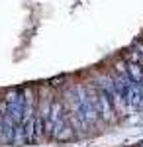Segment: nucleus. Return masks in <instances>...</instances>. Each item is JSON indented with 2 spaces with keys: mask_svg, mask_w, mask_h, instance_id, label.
Returning <instances> with one entry per match:
<instances>
[{
  "mask_svg": "<svg viewBox=\"0 0 143 147\" xmlns=\"http://www.w3.org/2000/svg\"><path fill=\"white\" fill-rule=\"evenodd\" d=\"M141 147H143V145H141Z\"/></svg>",
  "mask_w": 143,
  "mask_h": 147,
  "instance_id": "obj_4",
  "label": "nucleus"
},
{
  "mask_svg": "<svg viewBox=\"0 0 143 147\" xmlns=\"http://www.w3.org/2000/svg\"><path fill=\"white\" fill-rule=\"evenodd\" d=\"M98 112L102 114V118L104 120H110L112 118V98H110V94L106 90H102L100 88V92H98Z\"/></svg>",
  "mask_w": 143,
  "mask_h": 147,
  "instance_id": "obj_1",
  "label": "nucleus"
},
{
  "mask_svg": "<svg viewBox=\"0 0 143 147\" xmlns=\"http://www.w3.org/2000/svg\"><path fill=\"white\" fill-rule=\"evenodd\" d=\"M127 75L132 77L133 82H141V79H143V65L141 63L127 61Z\"/></svg>",
  "mask_w": 143,
  "mask_h": 147,
  "instance_id": "obj_2",
  "label": "nucleus"
},
{
  "mask_svg": "<svg viewBox=\"0 0 143 147\" xmlns=\"http://www.w3.org/2000/svg\"><path fill=\"white\" fill-rule=\"evenodd\" d=\"M114 71L120 73V75H125L127 73V61H116L114 63Z\"/></svg>",
  "mask_w": 143,
  "mask_h": 147,
  "instance_id": "obj_3",
  "label": "nucleus"
}]
</instances>
